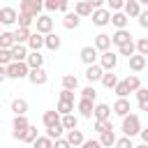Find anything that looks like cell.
Segmentation results:
<instances>
[{
	"mask_svg": "<svg viewBox=\"0 0 148 148\" xmlns=\"http://www.w3.org/2000/svg\"><path fill=\"white\" fill-rule=\"evenodd\" d=\"M123 134L125 136H136L139 134V130H141V118L136 116V113H127V116H123Z\"/></svg>",
	"mask_w": 148,
	"mask_h": 148,
	"instance_id": "7a4b0ae2",
	"label": "cell"
},
{
	"mask_svg": "<svg viewBox=\"0 0 148 148\" xmlns=\"http://www.w3.org/2000/svg\"><path fill=\"white\" fill-rule=\"evenodd\" d=\"M12 111H14V116H25V113H28V102H25L23 97L12 99Z\"/></svg>",
	"mask_w": 148,
	"mask_h": 148,
	"instance_id": "4316f807",
	"label": "cell"
},
{
	"mask_svg": "<svg viewBox=\"0 0 148 148\" xmlns=\"http://www.w3.org/2000/svg\"><path fill=\"white\" fill-rule=\"evenodd\" d=\"M92 46L97 49V53L109 51V49H111V37H109L106 32H99V35H95V44H92Z\"/></svg>",
	"mask_w": 148,
	"mask_h": 148,
	"instance_id": "9a60e30c",
	"label": "cell"
},
{
	"mask_svg": "<svg viewBox=\"0 0 148 148\" xmlns=\"http://www.w3.org/2000/svg\"><path fill=\"white\" fill-rule=\"evenodd\" d=\"M60 99H65V102H74V90L62 88V90H60Z\"/></svg>",
	"mask_w": 148,
	"mask_h": 148,
	"instance_id": "816d5d0a",
	"label": "cell"
},
{
	"mask_svg": "<svg viewBox=\"0 0 148 148\" xmlns=\"http://www.w3.org/2000/svg\"><path fill=\"white\" fill-rule=\"evenodd\" d=\"M42 123H44V127H53V125L60 123V113H58V111H44Z\"/></svg>",
	"mask_w": 148,
	"mask_h": 148,
	"instance_id": "f1b7e54d",
	"label": "cell"
},
{
	"mask_svg": "<svg viewBox=\"0 0 148 148\" xmlns=\"http://www.w3.org/2000/svg\"><path fill=\"white\" fill-rule=\"evenodd\" d=\"M32 86H44L46 81H49V74L44 72V67H32V69H28V76H25Z\"/></svg>",
	"mask_w": 148,
	"mask_h": 148,
	"instance_id": "5b68a950",
	"label": "cell"
},
{
	"mask_svg": "<svg viewBox=\"0 0 148 148\" xmlns=\"http://www.w3.org/2000/svg\"><path fill=\"white\" fill-rule=\"evenodd\" d=\"M79 58H81L83 65H92V62H97V49L95 46H83L81 53H79Z\"/></svg>",
	"mask_w": 148,
	"mask_h": 148,
	"instance_id": "7c38bea8",
	"label": "cell"
},
{
	"mask_svg": "<svg viewBox=\"0 0 148 148\" xmlns=\"http://www.w3.org/2000/svg\"><path fill=\"white\" fill-rule=\"evenodd\" d=\"M69 0H44V9L46 12H67Z\"/></svg>",
	"mask_w": 148,
	"mask_h": 148,
	"instance_id": "e0dca14e",
	"label": "cell"
},
{
	"mask_svg": "<svg viewBox=\"0 0 148 148\" xmlns=\"http://www.w3.org/2000/svg\"><path fill=\"white\" fill-rule=\"evenodd\" d=\"M56 111H58L60 116H65V113H74V102H65V99H60Z\"/></svg>",
	"mask_w": 148,
	"mask_h": 148,
	"instance_id": "60d3db41",
	"label": "cell"
},
{
	"mask_svg": "<svg viewBox=\"0 0 148 148\" xmlns=\"http://www.w3.org/2000/svg\"><path fill=\"white\" fill-rule=\"evenodd\" d=\"M136 18H139V25H141V28H148V12H143V9H141Z\"/></svg>",
	"mask_w": 148,
	"mask_h": 148,
	"instance_id": "f5cc1de1",
	"label": "cell"
},
{
	"mask_svg": "<svg viewBox=\"0 0 148 148\" xmlns=\"http://www.w3.org/2000/svg\"><path fill=\"white\" fill-rule=\"evenodd\" d=\"M104 72H113L116 69V65H118V53H113L111 49L109 51H102V56H99V62H97Z\"/></svg>",
	"mask_w": 148,
	"mask_h": 148,
	"instance_id": "277c9868",
	"label": "cell"
},
{
	"mask_svg": "<svg viewBox=\"0 0 148 148\" xmlns=\"http://www.w3.org/2000/svg\"><path fill=\"white\" fill-rule=\"evenodd\" d=\"M81 97H86V99H92V102H95V99H97V90H95L92 86H86V88L81 90Z\"/></svg>",
	"mask_w": 148,
	"mask_h": 148,
	"instance_id": "bcb514c9",
	"label": "cell"
},
{
	"mask_svg": "<svg viewBox=\"0 0 148 148\" xmlns=\"http://www.w3.org/2000/svg\"><path fill=\"white\" fill-rule=\"evenodd\" d=\"M111 37V44H116V46H120V44H125V42H130L132 39V35H130V30L127 28H118L113 35H109Z\"/></svg>",
	"mask_w": 148,
	"mask_h": 148,
	"instance_id": "5bb4252c",
	"label": "cell"
},
{
	"mask_svg": "<svg viewBox=\"0 0 148 148\" xmlns=\"http://www.w3.org/2000/svg\"><path fill=\"white\" fill-rule=\"evenodd\" d=\"M111 111H113L116 116H120V118H123V116H127V113L132 111V109H130V99H127V97H118V99L113 102Z\"/></svg>",
	"mask_w": 148,
	"mask_h": 148,
	"instance_id": "30bf717a",
	"label": "cell"
},
{
	"mask_svg": "<svg viewBox=\"0 0 148 148\" xmlns=\"http://www.w3.org/2000/svg\"><path fill=\"white\" fill-rule=\"evenodd\" d=\"M134 49H136V53H139V56H148V37L136 39V42H134Z\"/></svg>",
	"mask_w": 148,
	"mask_h": 148,
	"instance_id": "ab89813d",
	"label": "cell"
},
{
	"mask_svg": "<svg viewBox=\"0 0 148 148\" xmlns=\"http://www.w3.org/2000/svg\"><path fill=\"white\" fill-rule=\"evenodd\" d=\"M134 148H148V143H139V146H134Z\"/></svg>",
	"mask_w": 148,
	"mask_h": 148,
	"instance_id": "94428289",
	"label": "cell"
},
{
	"mask_svg": "<svg viewBox=\"0 0 148 148\" xmlns=\"http://www.w3.org/2000/svg\"><path fill=\"white\" fill-rule=\"evenodd\" d=\"M44 46H46L49 51H58V49H60V37H58L53 30L46 32V35H44Z\"/></svg>",
	"mask_w": 148,
	"mask_h": 148,
	"instance_id": "cb8c5ba5",
	"label": "cell"
},
{
	"mask_svg": "<svg viewBox=\"0 0 148 148\" xmlns=\"http://www.w3.org/2000/svg\"><path fill=\"white\" fill-rule=\"evenodd\" d=\"M136 2H139L141 7H143V5H148V0H136Z\"/></svg>",
	"mask_w": 148,
	"mask_h": 148,
	"instance_id": "91938a15",
	"label": "cell"
},
{
	"mask_svg": "<svg viewBox=\"0 0 148 148\" xmlns=\"http://www.w3.org/2000/svg\"><path fill=\"white\" fill-rule=\"evenodd\" d=\"M139 136H141V141H143V143H148V130H143V127H141V130H139Z\"/></svg>",
	"mask_w": 148,
	"mask_h": 148,
	"instance_id": "6f0895ef",
	"label": "cell"
},
{
	"mask_svg": "<svg viewBox=\"0 0 148 148\" xmlns=\"http://www.w3.org/2000/svg\"><path fill=\"white\" fill-rule=\"evenodd\" d=\"M95 132H104V130H113V125H111V120H95Z\"/></svg>",
	"mask_w": 148,
	"mask_h": 148,
	"instance_id": "7dc6e473",
	"label": "cell"
},
{
	"mask_svg": "<svg viewBox=\"0 0 148 148\" xmlns=\"http://www.w3.org/2000/svg\"><path fill=\"white\" fill-rule=\"evenodd\" d=\"M12 62V51L9 49H0V65L5 67V65H9Z\"/></svg>",
	"mask_w": 148,
	"mask_h": 148,
	"instance_id": "681fc988",
	"label": "cell"
},
{
	"mask_svg": "<svg viewBox=\"0 0 148 148\" xmlns=\"http://www.w3.org/2000/svg\"><path fill=\"white\" fill-rule=\"evenodd\" d=\"M92 23L95 25H99V28H104V25H109V18H111V12L106 9V7H97V9H92Z\"/></svg>",
	"mask_w": 148,
	"mask_h": 148,
	"instance_id": "8992f818",
	"label": "cell"
},
{
	"mask_svg": "<svg viewBox=\"0 0 148 148\" xmlns=\"http://www.w3.org/2000/svg\"><path fill=\"white\" fill-rule=\"evenodd\" d=\"M79 148H102V146H99V141H97V139H90V141H86V139H83V143H81Z\"/></svg>",
	"mask_w": 148,
	"mask_h": 148,
	"instance_id": "11a10c76",
	"label": "cell"
},
{
	"mask_svg": "<svg viewBox=\"0 0 148 148\" xmlns=\"http://www.w3.org/2000/svg\"><path fill=\"white\" fill-rule=\"evenodd\" d=\"M102 67L97 65V62H92V65H86V79L90 81V83H95V81H99V76H102Z\"/></svg>",
	"mask_w": 148,
	"mask_h": 148,
	"instance_id": "7402d4cb",
	"label": "cell"
},
{
	"mask_svg": "<svg viewBox=\"0 0 148 148\" xmlns=\"http://www.w3.org/2000/svg\"><path fill=\"white\" fill-rule=\"evenodd\" d=\"M104 2H109V12H120L123 9V5H125V0H104Z\"/></svg>",
	"mask_w": 148,
	"mask_h": 148,
	"instance_id": "f907efd6",
	"label": "cell"
},
{
	"mask_svg": "<svg viewBox=\"0 0 148 148\" xmlns=\"http://www.w3.org/2000/svg\"><path fill=\"white\" fill-rule=\"evenodd\" d=\"M16 9L14 7H2L0 9V25H16Z\"/></svg>",
	"mask_w": 148,
	"mask_h": 148,
	"instance_id": "9c48e42d",
	"label": "cell"
},
{
	"mask_svg": "<svg viewBox=\"0 0 148 148\" xmlns=\"http://www.w3.org/2000/svg\"><path fill=\"white\" fill-rule=\"evenodd\" d=\"M99 81H102V86H104V88H109V90H113V86L118 83V76H116L113 72H102V76H99Z\"/></svg>",
	"mask_w": 148,
	"mask_h": 148,
	"instance_id": "1f68e13d",
	"label": "cell"
},
{
	"mask_svg": "<svg viewBox=\"0 0 148 148\" xmlns=\"http://www.w3.org/2000/svg\"><path fill=\"white\" fill-rule=\"evenodd\" d=\"M9 51H12V60H25V56H28V46L25 44H14Z\"/></svg>",
	"mask_w": 148,
	"mask_h": 148,
	"instance_id": "4dcf8cb0",
	"label": "cell"
},
{
	"mask_svg": "<svg viewBox=\"0 0 148 148\" xmlns=\"http://www.w3.org/2000/svg\"><path fill=\"white\" fill-rule=\"evenodd\" d=\"M99 146L102 148H111L113 143H116V134H113V130H104V132H99Z\"/></svg>",
	"mask_w": 148,
	"mask_h": 148,
	"instance_id": "d4e9b609",
	"label": "cell"
},
{
	"mask_svg": "<svg viewBox=\"0 0 148 148\" xmlns=\"http://www.w3.org/2000/svg\"><path fill=\"white\" fill-rule=\"evenodd\" d=\"M35 25H37V32H39V35H46V32L53 30V18H51L49 14H39V16L35 18Z\"/></svg>",
	"mask_w": 148,
	"mask_h": 148,
	"instance_id": "52a82bcc",
	"label": "cell"
},
{
	"mask_svg": "<svg viewBox=\"0 0 148 148\" xmlns=\"http://www.w3.org/2000/svg\"><path fill=\"white\" fill-rule=\"evenodd\" d=\"M134 92H136V99H139V109L141 111H148V88L139 86Z\"/></svg>",
	"mask_w": 148,
	"mask_h": 148,
	"instance_id": "83f0119b",
	"label": "cell"
},
{
	"mask_svg": "<svg viewBox=\"0 0 148 148\" xmlns=\"http://www.w3.org/2000/svg\"><path fill=\"white\" fill-rule=\"evenodd\" d=\"M113 146H116V148H134V143H132L130 136H120V139H116Z\"/></svg>",
	"mask_w": 148,
	"mask_h": 148,
	"instance_id": "c3c4849f",
	"label": "cell"
},
{
	"mask_svg": "<svg viewBox=\"0 0 148 148\" xmlns=\"http://www.w3.org/2000/svg\"><path fill=\"white\" fill-rule=\"evenodd\" d=\"M74 14H76V16H81V18H86V16H90V14H92V7H90L86 0H81V2H76V5H74Z\"/></svg>",
	"mask_w": 148,
	"mask_h": 148,
	"instance_id": "f546056e",
	"label": "cell"
},
{
	"mask_svg": "<svg viewBox=\"0 0 148 148\" xmlns=\"http://www.w3.org/2000/svg\"><path fill=\"white\" fill-rule=\"evenodd\" d=\"M60 83H62V88H67V90H76V88H79V79H76L74 74H65V76L60 79Z\"/></svg>",
	"mask_w": 148,
	"mask_h": 148,
	"instance_id": "8d00e7d4",
	"label": "cell"
},
{
	"mask_svg": "<svg viewBox=\"0 0 148 148\" xmlns=\"http://www.w3.org/2000/svg\"><path fill=\"white\" fill-rule=\"evenodd\" d=\"M132 53H136V49H134V39H130V42H125V44H120L118 46V56H132Z\"/></svg>",
	"mask_w": 148,
	"mask_h": 148,
	"instance_id": "f35d334b",
	"label": "cell"
},
{
	"mask_svg": "<svg viewBox=\"0 0 148 148\" xmlns=\"http://www.w3.org/2000/svg\"><path fill=\"white\" fill-rule=\"evenodd\" d=\"M28 125H30V123H28L25 116H14V120H12V136H14V139H21V134L25 132Z\"/></svg>",
	"mask_w": 148,
	"mask_h": 148,
	"instance_id": "ba28073f",
	"label": "cell"
},
{
	"mask_svg": "<svg viewBox=\"0 0 148 148\" xmlns=\"http://www.w3.org/2000/svg\"><path fill=\"white\" fill-rule=\"evenodd\" d=\"M16 42H14V35L12 32H7V30H2L0 32V49H12Z\"/></svg>",
	"mask_w": 148,
	"mask_h": 148,
	"instance_id": "74e56055",
	"label": "cell"
},
{
	"mask_svg": "<svg viewBox=\"0 0 148 148\" xmlns=\"http://www.w3.org/2000/svg\"><path fill=\"white\" fill-rule=\"evenodd\" d=\"M28 65L25 60H12L9 65H5V76L7 79H25L28 76Z\"/></svg>",
	"mask_w": 148,
	"mask_h": 148,
	"instance_id": "6da1fadb",
	"label": "cell"
},
{
	"mask_svg": "<svg viewBox=\"0 0 148 148\" xmlns=\"http://www.w3.org/2000/svg\"><path fill=\"white\" fill-rule=\"evenodd\" d=\"M5 79H7V76H5V67L0 65V81H5Z\"/></svg>",
	"mask_w": 148,
	"mask_h": 148,
	"instance_id": "680465c9",
	"label": "cell"
},
{
	"mask_svg": "<svg viewBox=\"0 0 148 148\" xmlns=\"http://www.w3.org/2000/svg\"><path fill=\"white\" fill-rule=\"evenodd\" d=\"M32 148H53V141L49 136H37L32 141Z\"/></svg>",
	"mask_w": 148,
	"mask_h": 148,
	"instance_id": "ee69618b",
	"label": "cell"
},
{
	"mask_svg": "<svg viewBox=\"0 0 148 148\" xmlns=\"http://www.w3.org/2000/svg\"><path fill=\"white\" fill-rule=\"evenodd\" d=\"M42 9H44V0H21V5H18V12L30 14L35 18L42 14Z\"/></svg>",
	"mask_w": 148,
	"mask_h": 148,
	"instance_id": "3957f363",
	"label": "cell"
},
{
	"mask_svg": "<svg viewBox=\"0 0 148 148\" xmlns=\"http://www.w3.org/2000/svg\"><path fill=\"white\" fill-rule=\"evenodd\" d=\"M113 92H116L118 97H127V95H130V90H127V83H125V81H118V83L113 86Z\"/></svg>",
	"mask_w": 148,
	"mask_h": 148,
	"instance_id": "f6af8a7d",
	"label": "cell"
},
{
	"mask_svg": "<svg viewBox=\"0 0 148 148\" xmlns=\"http://www.w3.org/2000/svg\"><path fill=\"white\" fill-rule=\"evenodd\" d=\"M53 148H72V146L67 143V139H62V136H58V139H53Z\"/></svg>",
	"mask_w": 148,
	"mask_h": 148,
	"instance_id": "db71d44e",
	"label": "cell"
},
{
	"mask_svg": "<svg viewBox=\"0 0 148 148\" xmlns=\"http://www.w3.org/2000/svg\"><path fill=\"white\" fill-rule=\"evenodd\" d=\"M37 136H39V134H37V127H35V125H28V127H25V132L21 134V139H18V141H23V143H32Z\"/></svg>",
	"mask_w": 148,
	"mask_h": 148,
	"instance_id": "836d02e7",
	"label": "cell"
},
{
	"mask_svg": "<svg viewBox=\"0 0 148 148\" xmlns=\"http://www.w3.org/2000/svg\"><path fill=\"white\" fill-rule=\"evenodd\" d=\"M92 99H86V97H81L79 99V104H76V109H79V113H81V118H92Z\"/></svg>",
	"mask_w": 148,
	"mask_h": 148,
	"instance_id": "ac0fdd59",
	"label": "cell"
},
{
	"mask_svg": "<svg viewBox=\"0 0 148 148\" xmlns=\"http://www.w3.org/2000/svg\"><path fill=\"white\" fill-rule=\"evenodd\" d=\"M0 32H2V25H0Z\"/></svg>",
	"mask_w": 148,
	"mask_h": 148,
	"instance_id": "6125c7cd",
	"label": "cell"
},
{
	"mask_svg": "<svg viewBox=\"0 0 148 148\" xmlns=\"http://www.w3.org/2000/svg\"><path fill=\"white\" fill-rule=\"evenodd\" d=\"M25 46H28L30 51H39V49L44 46V35H39V32H30V37H28Z\"/></svg>",
	"mask_w": 148,
	"mask_h": 148,
	"instance_id": "ffe728a7",
	"label": "cell"
},
{
	"mask_svg": "<svg viewBox=\"0 0 148 148\" xmlns=\"http://www.w3.org/2000/svg\"><path fill=\"white\" fill-rule=\"evenodd\" d=\"M125 83H127V90H130V92H134V90L141 86V79H139L136 74H130V76L125 79Z\"/></svg>",
	"mask_w": 148,
	"mask_h": 148,
	"instance_id": "b9f144b4",
	"label": "cell"
},
{
	"mask_svg": "<svg viewBox=\"0 0 148 148\" xmlns=\"http://www.w3.org/2000/svg\"><path fill=\"white\" fill-rule=\"evenodd\" d=\"M130 69H132L134 74H139V72H143V69H146V56H139V53H132V56H130Z\"/></svg>",
	"mask_w": 148,
	"mask_h": 148,
	"instance_id": "2e32d148",
	"label": "cell"
},
{
	"mask_svg": "<svg viewBox=\"0 0 148 148\" xmlns=\"http://www.w3.org/2000/svg\"><path fill=\"white\" fill-rule=\"evenodd\" d=\"M86 2H88L92 9H97V7H104V0H86Z\"/></svg>",
	"mask_w": 148,
	"mask_h": 148,
	"instance_id": "9f6ffc18",
	"label": "cell"
},
{
	"mask_svg": "<svg viewBox=\"0 0 148 148\" xmlns=\"http://www.w3.org/2000/svg\"><path fill=\"white\" fill-rule=\"evenodd\" d=\"M60 125H62V130H74L79 125V118L74 113H65V116H60Z\"/></svg>",
	"mask_w": 148,
	"mask_h": 148,
	"instance_id": "d6a6232c",
	"label": "cell"
},
{
	"mask_svg": "<svg viewBox=\"0 0 148 148\" xmlns=\"http://www.w3.org/2000/svg\"><path fill=\"white\" fill-rule=\"evenodd\" d=\"M62 25H65L67 30H74V28L81 25V16H76L74 12H65V16H62Z\"/></svg>",
	"mask_w": 148,
	"mask_h": 148,
	"instance_id": "d6986e66",
	"label": "cell"
},
{
	"mask_svg": "<svg viewBox=\"0 0 148 148\" xmlns=\"http://www.w3.org/2000/svg\"><path fill=\"white\" fill-rule=\"evenodd\" d=\"M127 18H136L139 16V12H141V5L136 2V0H125V5H123V9H120Z\"/></svg>",
	"mask_w": 148,
	"mask_h": 148,
	"instance_id": "8fae6325",
	"label": "cell"
},
{
	"mask_svg": "<svg viewBox=\"0 0 148 148\" xmlns=\"http://www.w3.org/2000/svg\"><path fill=\"white\" fill-rule=\"evenodd\" d=\"M65 139H67V143H69L72 148H76V146L83 143V132L76 130V127H74V130H67V136H65Z\"/></svg>",
	"mask_w": 148,
	"mask_h": 148,
	"instance_id": "603a6c76",
	"label": "cell"
},
{
	"mask_svg": "<svg viewBox=\"0 0 148 148\" xmlns=\"http://www.w3.org/2000/svg\"><path fill=\"white\" fill-rule=\"evenodd\" d=\"M95 120H111V106L109 104H92Z\"/></svg>",
	"mask_w": 148,
	"mask_h": 148,
	"instance_id": "4fadbf2b",
	"label": "cell"
},
{
	"mask_svg": "<svg viewBox=\"0 0 148 148\" xmlns=\"http://www.w3.org/2000/svg\"><path fill=\"white\" fill-rule=\"evenodd\" d=\"M12 35H14V42L16 44H25L28 37H30V28H16Z\"/></svg>",
	"mask_w": 148,
	"mask_h": 148,
	"instance_id": "d590c367",
	"label": "cell"
},
{
	"mask_svg": "<svg viewBox=\"0 0 148 148\" xmlns=\"http://www.w3.org/2000/svg\"><path fill=\"white\" fill-rule=\"evenodd\" d=\"M62 132H65V130H62V125H60V123H58V125H53V127H46V136H49L51 141H53V139H58V136H62Z\"/></svg>",
	"mask_w": 148,
	"mask_h": 148,
	"instance_id": "7bdbcfd3",
	"label": "cell"
},
{
	"mask_svg": "<svg viewBox=\"0 0 148 148\" xmlns=\"http://www.w3.org/2000/svg\"><path fill=\"white\" fill-rule=\"evenodd\" d=\"M109 23H113V25H116V30H118V28H127L130 18H127L123 12H111V18H109Z\"/></svg>",
	"mask_w": 148,
	"mask_h": 148,
	"instance_id": "484cf974",
	"label": "cell"
},
{
	"mask_svg": "<svg viewBox=\"0 0 148 148\" xmlns=\"http://www.w3.org/2000/svg\"><path fill=\"white\" fill-rule=\"evenodd\" d=\"M25 65L32 69V67H44V56L39 53V51H30L28 56H25Z\"/></svg>",
	"mask_w": 148,
	"mask_h": 148,
	"instance_id": "44dd1931",
	"label": "cell"
},
{
	"mask_svg": "<svg viewBox=\"0 0 148 148\" xmlns=\"http://www.w3.org/2000/svg\"><path fill=\"white\" fill-rule=\"evenodd\" d=\"M32 23H35V16L23 14V12H18V14H16V25H18V28H30Z\"/></svg>",
	"mask_w": 148,
	"mask_h": 148,
	"instance_id": "e575fe53",
	"label": "cell"
}]
</instances>
